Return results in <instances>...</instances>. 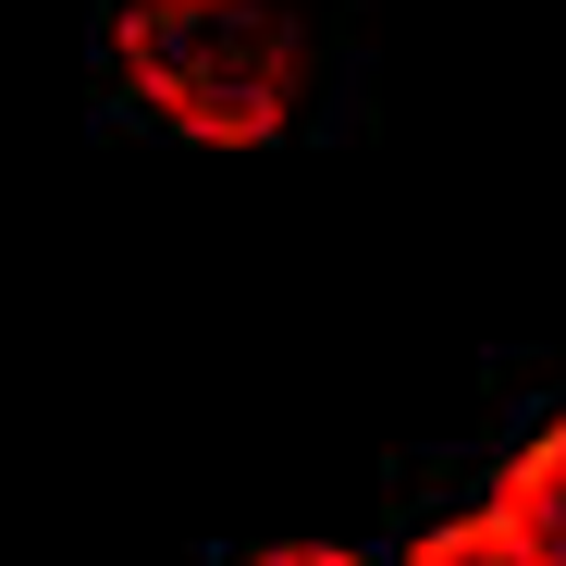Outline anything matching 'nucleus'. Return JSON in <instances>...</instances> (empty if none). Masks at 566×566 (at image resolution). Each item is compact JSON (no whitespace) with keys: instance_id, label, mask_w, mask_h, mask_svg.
<instances>
[{"instance_id":"7ed1b4c3","label":"nucleus","mask_w":566,"mask_h":566,"mask_svg":"<svg viewBox=\"0 0 566 566\" xmlns=\"http://www.w3.org/2000/svg\"><path fill=\"white\" fill-rule=\"evenodd\" d=\"M407 566H542V542H530L505 505H481V517H443V530H431Z\"/></svg>"},{"instance_id":"20e7f679","label":"nucleus","mask_w":566,"mask_h":566,"mask_svg":"<svg viewBox=\"0 0 566 566\" xmlns=\"http://www.w3.org/2000/svg\"><path fill=\"white\" fill-rule=\"evenodd\" d=\"M247 566H369V554H345V542H259Z\"/></svg>"},{"instance_id":"f257e3e1","label":"nucleus","mask_w":566,"mask_h":566,"mask_svg":"<svg viewBox=\"0 0 566 566\" xmlns=\"http://www.w3.org/2000/svg\"><path fill=\"white\" fill-rule=\"evenodd\" d=\"M112 50L185 148H271L308 86V38L283 0H124Z\"/></svg>"},{"instance_id":"f03ea898","label":"nucleus","mask_w":566,"mask_h":566,"mask_svg":"<svg viewBox=\"0 0 566 566\" xmlns=\"http://www.w3.org/2000/svg\"><path fill=\"white\" fill-rule=\"evenodd\" d=\"M505 517L542 542V566H566V419H554V431L505 468Z\"/></svg>"}]
</instances>
